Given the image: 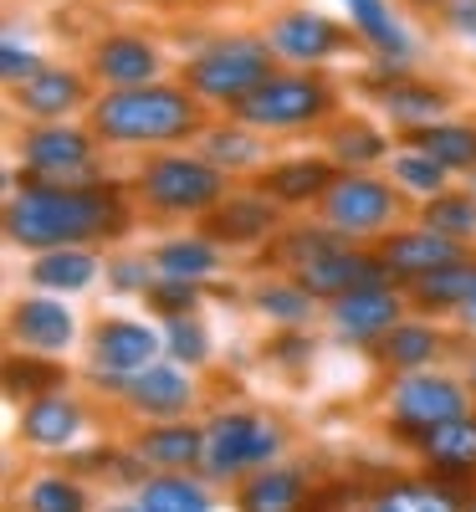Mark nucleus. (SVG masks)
<instances>
[{"mask_svg": "<svg viewBox=\"0 0 476 512\" xmlns=\"http://www.w3.org/2000/svg\"><path fill=\"white\" fill-rule=\"evenodd\" d=\"M0 226L16 251H52V246H108L134 231V195L128 185L93 180V185H41L11 175Z\"/></svg>", "mask_w": 476, "mask_h": 512, "instance_id": "f257e3e1", "label": "nucleus"}, {"mask_svg": "<svg viewBox=\"0 0 476 512\" xmlns=\"http://www.w3.org/2000/svg\"><path fill=\"white\" fill-rule=\"evenodd\" d=\"M215 108H205L185 82H139V88H98L82 123L113 154H154V149H190Z\"/></svg>", "mask_w": 476, "mask_h": 512, "instance_id": "f03ea898", "label": "nucleus"}, {"mask_svg": "<svg viewBox=\"0 0 476 512\" xmlns=\"http://www.w3.org/2000/svg\"><path fill=\"white\" fill-rule=\"evenodd\" d=\"M231 175H221L200 149H154L139 154L134 175H128V195L149 221L164 226H200L215 205L231 195Z\"/></svg>", "mask_w": 476, "mask_h": 512, "instance_id": "7ed1b4c3", "label": "nucleus"}, {"mask_svg": "<svg viewBox=\"0 0 476 512\" xmlns=\"http://www.w3.org/2000/svg\"><path fill=\"white\" fill-rule=\"evenodd\" d=\"M374 410H379V431L389 436V446L415 456L430 431H441V425L476 410V395L461 369L436 364V369H415V374H384L374 390Z\"/></svg>", "mask_w": 476, "mask_h": 512, "instance_id": "20e7f679", "label": "nucleus"}, {"mask_svg": "<svg viewBox=\"0 0 476 512\" xmlns=\"http://www.w3.org/2000/svg\"><path fill=\"white\" fill-rule=\"evenodd\" d=\"M200 425H205L200 472L221 492H231L241 477L262 472L272 461H287V451H292V425L262 405H210L200 415Z\"/></svg>", "mask_w": 476, "mask_h": 512, "instance_id": "39448f33", "label": "nucleus"}, {"mask_svg": "<svg viewBox=\"0 0 476 512\" xmlns=\"http://www.w3.org/2000/svg\"><path fill=\"white\" fill-rule=\"evenodd\" d=\"M277 52L267 47L262 26L256 31H210L200 47L180 62V82L215 113H231L246 93H256L277 72Z\"/></svg>", "mask_w": 476, "mask_h": 512, "instance_id": "423d86ee", "label": "nucleus"}, {"mask_svg": "<svg viewBox=\"0 0 476 512\" xmlns=\"http://www.w3.org/2000/svg\"><path fill=\"white\" fill-rule=\"evenodd\" d=\"M338 88L323 67H277L262 88L246 93L231 118L251 123L267 139H297V134H323L338 118Z\"/></svg>", "mask_w": 476, "mask_h": 512, "instance_id": "0eeeda50", "label": "nucleus"}, {"mask_svg": "<svg viewBox=\"0 0 476 512\" xmlns=\"http://www.w3.org/2000/svg\"><path fill=\"white\" fill-rule=\"evenodd\" d=\"M16 169L21 180H41V185H93L108 180V149L98 144V134L88 123H21L16 128Z\"/></svg>", "mask_w": 476, "mask_h": 512, "instance_id": "6e6552de", "label": "nucleus"}, {"mask_svg": "<svg viewBox=\"0 0 476 512\" xmlns=\"http://www.w3.org/2000/svg\"><path fill=\"white\" fill-rule=\"evenodd\" d=\"M154 359H164V328L144 323V318H128V313H103L88 338H82V369L77 379L88 384L98 400H118V390L139 369H149Z\"/></svg>", "mask_w": 476, "mask_h": 512, "instance_id": "1a4fd4ad", "label": "nucleus"}, {"mask_svg": "<svg viewBox=\"0 0 476 512\" xmlns=\"http://www.w3.org/2000/svg\"><path fill=\"white\" fill-rule=\"evenodd\" d=\"M410 210H415V205L395 190V180L379 175V169H338V180L328 185V195L318 200L313 216L328 221L338 236L374 246L379 236L395 231Z\"/></svg>", "mask_w": 476, "mask_h": 512, "instance_id": "9d476101", "label": "nucleus"}, {"mask_svg": "<svg viewBox=\"0 0 476 512\" xmlns=\"http://www.w3.org/2000/svg\"><path fill=\"white\" fill-rule=\"evenodd\" d=\"M93 400L98 395L88 390V384L72 379V384H57V390L16 405V441H21V451L52 456V461L72 456L82 441L93 436V420H98Z\"/></svg>", "mask_w": 476, "mask_h": 512, "instance_id": "9b49d317", "label": "nucleus"}, {"mask_svg": "<svg viewBox=\"0 0 476 512\" xmlns=\"http://www.w3.org/2000/svg\"><path fill=\"white\" fill-rule=\"evenodd\" d=\"M359 93L374 103V113L395 128V134H410V128H425L436 118H451L456 108V93L436 77H420L410 67H384L374 62L364 77H359Z\"/></svg>", "mask_w": 476, "mask_h": 512, "instance_id": "f8f14e48", "label": "nucleus"}, {"mask_svg": "<svg viewBox=\"0 0 476 512\" xmlns=\"http://www.w3.org/2000/svg\"><path fill=\"white\" fill-rule=\"evenodd\" d=\"M205 405V384L195 369L175 364V359H154L149 369H139L134 379L118 390L113 410L128 425H159V420H195Z\"/></svg>", "mask_w": 476, "mask_h": 512, "instance_id": "ddd939ff", "label": "nucleus"}, {"mask_svg": "<svg viewBox=\"0 0 476 512\" xmlns=\"http://www.w3.org/2000/svg\"><path fill=\"white\" fill-rule=\"evenodd\" d=\"M262 36L282 67H328L333 57L354 52V41H359L354 26L333 21L318 6H277L262 21Z\"/></svg>", "mask_w": 476, "mask_h": 512, "instance_id": "4468645a", "label": "nucleus"}, {"mask_svg": "<svg viewBox=\"0 0 476 512\" xmlns=\"http://www.w3.org/2000/svg\"><path fill=\"white\" fill-rule=\"evenodd\" d=\"M405 313H415V308L400 282H369V287H354V292L333 297V303H323V328L333 344L369 354Z\"/></svg>", "mask_w": 476, "mask_h": 512, "instance_id": "2eb2a0df", "label": "nucleus"}, {"mask_svg": "<svg viewBox=\"0 0 476 512\" xmlns=\"http://www.w3.org/2000/svg\"><path fill=\"white\" fill-rule=\"evenodd\" d=\"M98 98V82L88 67H67V62H47L36 77H26L21 88H6L11 118L16 123H67L82 118Z\"/></svg>", "mask_w": 476, "mask_h": 512, "instance_id": "dca6fc26", "label": "nucleus"}, {"mask_svg": "<svg viewBox=\"0 0 476 512\" xmlns=\"http://www.w3.org/2000/svg\"><path fill=\"white\" fill-rule=\"evenodd\" d=\"M200 226L221 241L231 256H236V251H256V256H262L267 241L287 226V210H282L262 185H256V180H251V185L241 180V185H231V195L215 205Z\"/></svg>", "mask_w": 476, "mask_h": 512, "instance_id": "f3484780", "label": "nucleus"}, {"mask_svg": "<svg viewBox=\"0 0 476 512\" xmlns=\"http://www.w3.org/2000/svg\"><path fill=\"white\" fill-rule=\"evenodd\" d=\"M77 338H82V323H77L72 303H67V297H57V292H36L31 287L26 297H16L11 313H6V344L16 354L62 359V354H72Z\"/></svg>", "mask_w": 476, "mask_h": 512, "instance_id": "a211bd4d", "label": "nucleus"}, {"mask_svg": "<svg viewBox=\"0 0 476 512\" xmlns=\"http://www.w3.org/2000/svg\"><path fill=\"white\" fill-rule=\"evenodd\" d=\"M456 354H461V333L446 328L441 318H430V313H405V318H400V323L369 349L379 379H384V374L436 369V364H451Z\"/></svg>", "mask_w": 476, "mask_h": 512, "instance_id": "6ab92c4d", "label": "nucleus"}, {"mask_svg": "<svg viewBox=\"0 0 476 512\" xmlns=\"http://www.w3.org/2000/svg\"><path fill=\"white\" fill-rule=\"evenodd\" d=\"M82 67L93 72L98 88H139V82L164 77V47L139 26H113V31L88 41Z\"/></svg>", "mask_w": 476, "mask_h": 512, "instance_id": "aec40b11", "label": "nucleus"}, {"mask_svg": "<svg viewBox=\"0 0 476 512\" xmlns=\"http://www.w3.org/2000/svg\"><path fill=\"white\" fill-rule=\"evenodd\" d=\"M374 251H379L389 282L410 287V282H420V277H430V272L461 262V256H471L476 246H466V241H456V236H441L436 226H425V221H400L389 236L374 241Z\"/></svg>", "mask_w": 476, "mask_h": 512, "instance_id": "412c9836", "label": "nucleus"}, {"mask_svg": "<svg viewBox=\"0 0 476 512\" xmlns=\"http://www.w3.org/2000/svg\"><path fill=\"white\" fill-rule=\"evenodd\" d=\"M313 492H318V472L308 461H272L262 472L241 477L226 497H231V512H308L313 507Z\"/></svg>", "mask_w": 476, "mask_h": 512, "instance_id": "4be33fe9", "label": "nucleus"}, {"mask_svg": "<svg viewBox=\"0 0 476 512\" xmlns=\"http://www.w3.org/2000/svg\"><path fill=\"white\" fill-rule=\"evenodd\" d=\"M190 149H200V154L221 169V175H231L236 185H241V180H256V175L272 164V139L256 134L251 123H241V118H231V113L210 118Z\"/></svg>", "mask_w": 476, "mask_h": 512, "instance_id": "5701e85b", "label": "nucleus"}, {"mask_svg": "<svg viewBox=\"0 0 476 512\" xmlns=\"http://www.w3.org/2000/svg\"><path fill=\"white\" fill-rule=\"evenodd\" d=\"M302 287H308L318 303H333V297L343 292H354V287H369V282H389L384 262H379V251L364 246V241H343L333 251H323L318 262H308L302 272H292Z\"/></svg>", "mask_w": 476, "mask_h": 512, "instance_id": "b1692460", "label": "nucleus"}, {"mask_svg": "<svg viewBox=\"0 0 476 512\" xmlns=\"http://www.w3.org/2000/svg\"><path fill=\"white\" fill-rule=\"evenodd\" d=\"M338 180V164L328 154H287V159H272L256 185H262L287 216H302V210H318V200L328 195V185Z\"/></svg>", "mask_w": 476, "mask_h": 512, "instance_id": "393cba45", "label": "nucleus"}, {"mask_svg": "<svg viewBox=\"0 0 476 512\" xmlns=\"http://www.w3.org/2000/svg\"><path fill=\"white\" fill-rule=\"evenodd\" d=\"M466 492L430 472H384L364 492V512H461Z\"/></svg>", "mask_w": 476, "mask_h": 512, "instance_id": "a878e982", "label": "nucleus"}, {"mask_svg": "<svg viewBox=\"0 0 476 512\" xmlns=\"http://www.w3.org/2000/svg\"><path fill=\"white\" fill-rule=\"evenodd\" d=\"M343 11H349V26L359 31V47L374 62H384V67H415L420 41H415V31L405 26V16L389 6V0H343Z\"/></svg>", "mask_w": 476, "mask_h": 512, "instance_id": "bb28decb", "label": "nucleus"}, {"mask_svg": "<svg viewBox=\"0 0 476 512\" xmlns=\"http://www.w3.org/2000/svg\"><path fill=\"white\" fill-rule=\"evenodd\" d=\"M108 256L103 246H52V251H31L26 256V287L36 292H57V297H82L103 282Z\"/></svg>", "mask_w": 476, "mask_h": 512, "instance_id": "cd10ccee", "label": "nucleus"}, {"mask_svg": "<svg viewBox=\"0 0 476 512\" xmlns=\"http://www.w3.org/2000/svg\"><path fill=\"white\" fill-rule=\"evenodd\" d=\"M149 472H200L205 466V425L200 420H159L128 431Z\"/></svg>", "mask_w": 476, "mask_h": 512, "instance_id": "c85d7f7f", "label": "nucleus"}, {"mask_svg": "<svg viewBox=\"0 0 476 512\" xmlns=\"http://www.w3.org/2000/svg\"><path fill=\"white\" fill-rule=\"evenodd\" d=\"M415 466L461 492H476V410H466L461 420L441 425V431H430L415 451Z\"/></svg>", "mask_w": 476, "mask_h": 512, "instance_id": "c756f323", "label": "nucleus"}, {"mask_svg": "<svg viewBox=\"0 0 476 512\" xmlns=\"http://www.w3.org/2000/svg\"><path fill=\"white\" fill-rule=\"evenodd\" d=\"M246 308L251 318H262L267 328H318L323 323V303L287 272H262L246 287Z\"/></svg>", "mask_w": 476, "mask_h": 512, "instance_id": "7c9ffc66", "label": "nucleus"}, {"mask_svg": "<svg viewBox=\"0 0 476 512\" xmlns=\"http://www.w3.org/2000/svg\"><path fill=\"white\" fill-rule=\"evenodd\" d=\"M318 144L338 169H379V164H389V154H395L400 139L389 134V128H379L374 118H364V113H338L318 134Z\"/></svg>", "mask_w": 476, "mask_h": 512, "instance_id": "2f4dec72", "label": "nucleus"}, {"mask_svg": "<svg viewBox=\"0 0 476 512\" xmlns=\"http://www.w3.org/2000/svg\"><path fill=\"white\" fill-rule=\"evenodd\" d=\"M11 512H98V492L72 466H41L11 492Z\"/></svg>", "mask_w": 476, "mask_h": 512, "instance_id": "473e14b6", "label": "nucleus"}, {"mask_svg": "<svg viewBox=\"0 0 476 512\" xmlns=\"http://www.w3.org/2000/svg\"><path fill=\"white\" fill-rule=\"evenodd\" d=\"M149 256H154V272H164V277L215 282L231 251H226L221 241H215L205 226H185V231H169L164 241H154V246H149Z\"/></svg>", "mask_w": 476, "mask_h": 512, "instance_id": "72a5a7b5", "label": "nucleus"}, {"mask_svg": "<svg viewBox=\"0 0 476 512\" xmlns=\"http://www.w3.org/2000/svg\"><path fill=\"white\" fill-rule=\"evenodd\" d=\"M62 466H72L77 477H88L93 487L108 492H139V482L149 477V466L139 461L134 441H82L72 456H62Z\"/></svg>", "mask_w": 476, "mask_h": 512, "instance_id": "f704fd0d", "label": "nucleus"}, {"mask_svg": "<svg viewBox=\"0 0 476 512\" xmlns=\"http://www.w3.org/2000/svg\"><path fill=\"white\" fill-rule=\"evenodd\" d=\"M343 241H349V236H338L328 221H318L313 210H308V216H292V221L267 241L262 267H267V272H287V277H292V272H302L308 262H318L323 251H333V246H343Z\"/></svg>", "mask_w": 476, "mask_h": 512, "instance_id": "c9c22d12", "label": "nucleus"}, {"mask_svg": "<svg viewBox=\"0 0 476 512\" xmlns=\"http://www.w3.org/2000/svg\"><path fill=\"white\" fill-rule=\"evenodd\" d=\"M134 497L149 512H215L221 507V487L205 472H149Z\"/></svg>", "mask_w": 476, "mask_h": 512, "instance_id": "e433bc0d", "label": "nucleus"}, {"mask_svg": "<svg viewBox=\"0 0 476 512\" xmlns=\"http://www.w3.org/2000/svg\"><path fill=\"white\" fill-rule=\"evenodd\" d=\"M476 287V251L461 256V262L441 267V272H430L420 282H410V308L415 313H430V318H456V308L466 303V292Z\"/></svg>", "mask_w": 476, "mask_h": 512, "instance_id": "4c0bfd02", "label": "nucleus"}, {"mask_svg": "<svg viewBox=\"0 0 476 512\" xmlns=\"http://www.w3.org/2000/svg\"><path fill=\"white\" fill-rule=\"evenodd\" d=\"M395 139L436 154L451 175H471L476 169V123H466V118H436L425 128H410V134H395Z\"/></svg>", "mask_w": 476, "mask_h": 512, "instance_id": "58836bf2", "label": "nucleus"}, {"mask_svg": "<svg viewBox=\"0 0 476 512\" xmlns=\"http://www.w3.org/2000/svg\"><path fill=\"white\" fill-rule=\"evenodd\" d=\"M384 175L395 180V190H400L410 205H420V200H436L441 190H451V185H456L451 169H446L436 154L415 149V144H395V154H389V164H384Z\"/></svg>", "mask_w": 476, "mask_h": 512, "instance_id": "ea45409f", "label": "nucleus"}, {"mask_svg": "<svg viewBox=\"0 0 476 512\" xmlns=\"http://www.w3.org/2000/svg\"><path fill=\"white\" fill-rule=\"evenodd\" d=\"M57 384H72V369L62 359H47V354H16L6 359V400L11 405H26L36 395L57 390Z\"/></svg>", "mask_w": 476, "mask_h": 512, "instance_id": "a19ab883", "label": "nucleus"}, {"mask_svg": "<svg viewBox=\"0 0 476 512\" xmlns=\"http://www.w3.org/2000/svg\"><path fill=\"white\" fill-rule=\"evenodd\" d=\"M415 221H425V226H436L441 236H456V241H466V246H476V190L466 185H451V190H441L436 200H420L415 205Z\"/></svg>", "mask_w": 476, "mask_h": 512, "instance_id": "79ce46f5", "label": "nucleus"}, {"mask_svg": "<svg viewBox=\"0 0 476 512\" xmlns=\"http://www.w3.org/2000/svg\"><path fill=\"white\" fill-rule=\"evenodd\" d=\"M164 359H175L195 374H205L215 364V333L205 323V313H190V318H164Z\"/></svg>", "mask_w": 476, "mask_h": 512, "instance_id": "37998d69", "label": "nucleus"}, {"mask_svg": "<svg viewBox=\"0 0 476 512\" xmlns=\"http://www.w3.org/2000/svg\"><path fill=\"white\" fill-rule=\"evenodd\" d=\"M256 354L277 374H308L323 354V338H318V328H272Z\"/></svg>", "mask_w": 476, "mask_h": 512, "instance_id": "c03bdc74", "label": "nucleus"}, {"mask_svg": "<svg viewBox=\"0 0 476 512\" xmlns=\"http://www.w3.org/2000/svg\"><path fill=\"white\" fill-rule=\"evenodd\" d=\"M205 297H210V282H195V277H164L154 272L149 292L139 303L149 308V318H190V313H205Z\"/></svg>", "mask_w": 476, "mask_h": 512, "instance_id": "a18cd8bd", "label": "nucleus"}, {"mask_svg": "<svg viewBox=\"0 0 476 512\" xmlns=\"http://www.w3.org/2000/svg\"><path fill=\"white\" fill-rule=\"evenodd\" d=\"M410 6H415L425 21H436L461 52L476 57V0H410Z\"/></svg>", "mask_w": 476, "mask_h": 512, "instance_id": "49530a36", "label": "nucleus"}, {"mask_svg": "<svg viewBox=\"0 0 476 512\" xmlns=\"http://www.w3.org/2000/svg\"><path fill=\"white\" fill-rule=\"evenodd\" d=\"M103 282L113 297H144L149 282H154V256L149 251H113L108 256V267H103Z\"/></svg>", "mask_w": 476, "mask_h": 512, "instance_id": "de8ad7c7", "label": "nucleus"}, {"mask_svg": "<svg viewBox=\"0 0 476 512\" xmlns=\"http://www.w3.org/2000/svg\"><path fill=\"white\" fill-rule=\"evenodd\" d=\"M41 67H47V57H41L36 47H26L21 36H6V41H0V82H6V88H21V82L36 77Z\"/></svg>", "mask_w": 476, "mask_h": 512, "instance_id": "09e8293b", "label": "nucleus"}, {"mask_svg": "<svg viewBox=\"0 0 476 512\" xmlns=\"http://www.w3.org/2000/svg\"><path fill=\"white\" fill-rule=\"evenodd\" d=\"M451 328H456L461 338H476V287L466 292V303L456 308V318H451Z\"/></svg>", "mask_w": 476, "mask_h": 512, "instance_id": "8fccbe9b", "label": "nucleus"}, {"mask_svg": "<svg viewBox=\"0 0 476 512\" xmlns=\"http://www.w3.org/2000/svg\"><path fill=\"white\" fill-rule=\"evenodd\" d=\"M461 374H466V384H471V395H476V338H461Z\"/></svg>", "mask_w": 476, "mask_h": 512, "instance_id": "3c124183", "label": "nucleus"}, {"mask_svg": "<svg viewBox=\"0 0 476 512\" xmlns=\"http://www.w3.org/2000/svg\"><path fill=\"white\" fill-rule=\"evenodd\" d=\"M98 512H149V507H144V502H139L134 492H123V497H113V502H103Z\"/></svg>", "mask_w": 476, "mask_h": 512, "instance_id": "603ef678", "label": "nucleus"}, {"mask_svg": "<svg viewBox=\"0 0 476 512\" xmlns=\"http://www.w3.org/2000/svg\"><path fill=\"white\" fill-rule=\"evenodd\" d=\"M134 6H154V11H175V6H190V0H134Z\"/></svg>", "mask_w": 476, "mask_h": 512, "instance_id": "864d4df0", "label": "nucleus"}, {"mask_svg": "<svg viewBox=\"0 0 476 512\" xmlns=\"http://www.w3.org/2000/svg\"><path fill=\"white\" fill-rule=\"evenodd\" d=\"M461 512H476V492H466V507Z\"/></svg>", "mask_w": 476, "mask_h": 512, "instance_id": "5fc2aeb1", "label": "nucleus"}, {"mask_svg": "<svg viewBox=\"0 0 476 512\" xmlns=\"http://www.w3.org/2000/svg\"><path fill=\"white\" fill-rule=\"evenodd\" d=\"M466 180H471V190H476V169H471V175H466Z\"/></svg>", "mask_w": 476, "mask_h": 512, "instance_id": "6e6d98bb", "label": "nucleus"}]
</instances>
